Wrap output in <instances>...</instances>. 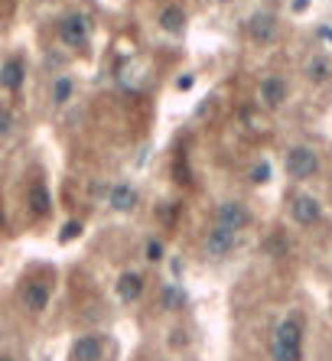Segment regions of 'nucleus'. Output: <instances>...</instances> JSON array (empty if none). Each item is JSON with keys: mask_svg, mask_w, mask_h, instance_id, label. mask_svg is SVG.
Returning <instances> with one entry per match:
<instances>
[{"mask_svg": "<svg viewBox=\"0 0 332 361\" xmlns=\"http://www.w3.org/2000/svg\"><path fill=\"white\" fill-rule=\"evenodd\" d=\"M147 260H163V241H147Z\"/></svg>", "mask_w": 332, "mask_h": 361, "instance_id": "obj_19", "label": "nucleus"}, {"mask_svg": "<svg viewBox=\"0 0 332 361\" xmlns=\"http://www.w3.org/2000/svg\"><path fill=\"white\" fill-rule=\"evenodd\" d=\"M0 361H17V358H13V355H7V352H3V355H0Z\"/></svg>", "mask_w": 332, "mask_h": 361, "instance_id": "obj_25", "label": "nucleus"}, {"mask_svg": "<svg viewBox=\"0 0 332 361\" xmlns=\"http://www.w3.org/2000/svg\"><path fill=\"white\" fill-rule=\"evenodd\" d=\"M27 82V66H23V59H10L0 66V88L3 91H20Z\"/></svg>", "mask_w": 332, "mask_h": 361, "instance_id": "obj_11", "label": "nucleus"}, {"mask_svg": "<svg viewBox=\"0 0 332 361\" xmlns=\"http://www.w3.org/2000/svg\"><path fill=\"white\" fill-rule=\"evenodd\" d=\"M75 235H82V225H78V221H68L66 228H62V235H59V238L68 241V238H75Z\"/></svg>", "mask_w": 332, "mask_h": 361, "instance_id": "obj_20", "label": "nucleus"}, {"mask_svg": "<svg viewBox=\"0 0 332 361\" xmlns=\"http://www.w3.org/2000/svg\"><path fill=\"white\" fill-rule=\"evenodd\" d=\"M27 202H29V212H33L36 219H46L49 212H52V196H49V189L43 186V182H36V186L29 189Z\"/></svg>", "mask_w": 332, "mask_h": 361, "instance_id": "obj_14", "label": "nucleus"}, {"mask_svg": "<svg viewBox=\"0 0 332 361\" xmlns=\"http://www.w3.org/2000/svg\"><path fill=\"white\" fill-rule=\"evenodd\" d=\"M108 202H111L114 212H133V209H137V189L127 186V182L111 186V189H108Z\"/></svg>", "mask_w": 332, "mask_h": 361, "instance_id": "obj_12", "label": "nucleus"}, {"mask_svg": "<svg viewBox=\"0 0 332 361\" xmlns=\"http://www.w3.org/2000/svg\"><path fill=\"white\" fill-rule=\"evenodd\" d=\"M20 300H23V306H27L29 313H43L49 306V300H52V290L43 280H27L23 290H20Z\"/></svg>", "mask_w": 332, "mask_h": 361, "instance_id": "obj_6", "label": "nucleus"}, {"mask_svg": "<svg viewBox=\"0 0 332 361\" xmlns=\"http://www.w3.org/2000/svg\"><path fill=\"white\" fill-rule=\"evenodd\" d=\"M319 36H323L326 43H332V29H329V27H323V29H319Z\"/></svg>", "mask_w": 332, "mask_h": 361, "instance_id": "obj_24", "label": "nucleus"}, {"mask_svg": "<svg viewBox=\"0 0 332 361\" xmlns=\"http://www.w3.org/2000/svg\"><path fill=\"white\" fill-rule=\"evenodd\" d=\"M0 225H3V219H0Z\"/></svg>", "mask_w": 332, "mask_h": 361, "instance_id": "obj_27", "label": "nucleus"}, {"mask_svg": "<svg viewBox=\"0 0 332 361\" xmlns=\"http://www.w3.org/2000/svg\"><path fill=\"white\" fill-rule=\"evenodd\" d=\"M59 39L72 49L88 46V20L82 13H66L62 23H59Z\"/></svg>", "mask_w": 332, "mask_h": 361, "instance_id": "obj_3", "label": "nucleus"}, {"mask_svg": "<svg viewBox=\"0 0 332 361\" xmlns=\"http://www.w3.org/2000/svg\"><path fill=\"white\" fill-rule=\"evenodd\" d=\"M163 296H166V306H180V303H182V293H180V290H166Z\"/></svg>", "mask_w": 332, "mask_h": 361, "instance_id": "obj_21", "label": "nucleus"}, {"mask_svg": "<svg viewBox=\"0 0 332 361\" xmlns=\"http://www.w3.org/2000/svg\"><path fill=\"white\" fill-rule=\"evenodd\" d=\"M157 23H160V29H166V33H182V29H186V10L182 7H163Z\"/></svg>", "mask_w": 332, "mask_h": 361, "instance_id": "obj_15", "label": "nucleus"}, {"mask_svg": "<svg viewBox=\"0 0 332 361\" xmlns=\"http://www.w3.org/2000/svg\"><path fill=\"white\" fill-rule=\"evenodd\" d=\"M251 179L264 186V182L270 179V166H267V163H257V166H254V172H251Z\"/></svg>", "mask_w": 332, "mask_h": 361, "instance_id": "obj_18", "label": "nucleus"}, {"mask_svg": "<svg viewBox=\"0 0 332 361\" xmlns=\"http://www.w3.org/2000/svg\"><path fill=\"white\" fill-rule=\"evenodd\" d=\"M7 131H10V115L3 111V115H0V133H7Z\"/></svg>", "mask_w": 332, "mask_h": 361, "instance_id": "obj_22", "label": "nucleus"}, {"mask_svg": "<svg viewBox=\"0 0 332 361\" xmlns=\"http://www.w3.org/2000/svg\"><path fill=\"white\" fill-rule=\"evenodd\" d=\"M215 3H225V0H215Z\"/></svg>", "mask_w": 332, "mask_h": 361, "instance_id": "obj_26", "label": "nucleus"}, {"mask_svg": "<svg viewBox=\"0 0 332 361\" xmlns=\"http://www.w3.org/2000/svg\"><path fill=\"white\" fill-rule=\"evenodd\" d=\"M284 170L294 176V179H310L319 172V156H316L310 147H294V150H287L284 156Z\"/></svg>", "mask_w": 332, "mask_h": 361, "instance_id": "obj_2", "label": "nucleus"}, {"mask_svg": "<svg viewBox=\"0 0 332 361\" xmlns=\"http://www.w3.org/2000/svg\"><path fill=\"white\" fill-rule=\"evenodd\" d=\"M105 358V342L98 335H82L72 345V361H101Z\"/></svg>", "mask_w": 332, "mask_h": 361, "instance_id": "obj_10", "label": "nucleus"}, {"mask_svg": "<svg viewBox=\"0 0 332 361\" xmlns=\"http://www.w3.org/2000/svg\"><path fill=\"white\" fill-rule=\"evenodd\" d=\"M247 29H251V36H254L257 43H274V36H277V20L270 17V13H254V20L247 23Z\"/></svg>", "mask_w": 332, "mask_h": 361, "instance_id": "obj_13", "label": "nucleus"}, {"mask_svg": "<svg viewBox=\"0 0 332 361\" xmlns=\"http://www.w3.org/2000/svg\"><path fill=\"white\" fill-rule=\"evenodd\" d=\"M238 244V235L228 228H219V225H212V231L205 235V254L209 257H228L235 251Z\"/></svg>", "mask_w": 332, "mask_h": 361, "instance_id": "obj_7", "label": "nucleus"}, {"mask_svg": "<svg viewBox=\"0 0 332 361\" xmlns=\"http://www.w3.org/2000/svg\"><path fill=\"white\" fill-rule=\"evenodd\" d=\"M274 361H300L303 358V323L290 316L274 329V342H270Z\"/></svg>", "mask_w": 332, "mask_h": 361, "instance_id": "obj_1", "label": "nucleus"}, {"mask_svg": "<svg viewBox=\"0 0 332 361\" xmlns=\"http://www.w3.org/2000/svg\"><path fill=\"white\" fill-rule=\"evenodd\" d=\"M257 95H261V105L267 108H280L287 101V82L280 75H267L257 88Z\"/></svg>", "mask_w": 332, "mask_h": 361, "instance_id": "obj_9", "label": "nucleus"}, {"mask_svg": "<svg viewBox=\"0 0 332 361\" xmlns=\"http://www.w3.org/2000/svg\"><path fill=\"white\" fill-rule=\"evenodd\" d=\"M143 274H137V270H124L121 277H117V283H114V290H117V300H124V303H133V300H140L143 296Z\"/></svg>", "mask_w": 332, "mask_h": 361, "instance_id": "obj_8", "label": "nucleus"}, {"mask_svg": "<svg viewBox=\"0 0 332 361\" xmlns=\"http://www.w3.org/2000/svg\"><path fill=\"white\" fill-rule=\"evenodd\" d=\"M180 88H192V75H180V82H176Z\"/></svg>", "mask_w": 332, "mask_h": 361, "instance_id": "obj_23", "label": "nucleus"}, {"mask_svg": "<svg viewBox=\"0 0 332 361\" xmlns=\"http://www.w3.org/2000/svg\"><path fill=\"white\" fill-rule=\"evenodd\" d=\"M72 91H75V82L68 75H62V78H56L52 82V88H49V95H52V105H66L68 98H72Z\"/></svg>", "mask_w": 332, "mask_h": 361, "instance_id": "obj_16", "label": "nucleus"}, {"mask_svg": "<svg viewBox=\"0 0 332 361\" xmlns=\"http://www.w3.org/2000/svg\"><path fill=\"white\" fill-rule=\"evenodd\" d=\"M215 225L238 235L241 228L251 225V212H247V205H241V202H222L219 212H215Z\"/></svg>", "mask_w": 332, "mask_h": 361, "instance_id": "obj_4", "label": "nucleus"}, {"mask_svg": "<svg viewBox=\"0 0 332 361\" xmlns=\"http://www.w3.org/2000/svg\"><path fill=\"white\" fill-rule=\"evenodd\" d=\"M290 215H294L296 225H303V228H310V225H316V221L323 219V205L313 199V196H306V192H300L294 199V205H290Z\"/></svg>", "mask_w": 332, "mask_h": 361, "instance_id": "obj_5", "label": "nucleus"}, {"mask_svg": "<svg viewBox=\"0 0 332 361\" xmlns=\"http://www.w3.org/2000/svg\"><path fill=\"white\" fill-rule=\"evenodd\" d=\"M306 75L313 78V82H326V78H329V62H326V59H313L310 68H306Z\"/></svg>", "mask_w": 332, "mask_h": 361, "instance_id": "obj_17", "label": "nucleus"}]
</instances>
